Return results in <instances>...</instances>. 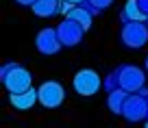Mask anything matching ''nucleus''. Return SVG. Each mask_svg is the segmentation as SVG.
I'll list each match as a JSON object with an SVG mask.
<instances>
[{"instance_id": "nucleus-24", "label": "nucleus", "mask_w": 148, "mask_h": 128, "mask_svg": "<svg viewBox=\"0 0 148 128\" xmlns=\"http://www.w3.org/2000/svg\"><path fill=\"white\" fill-rule=\"evenodd\" d=\"M146 24H148V22H146Z\"/></svg>"}, {"instance_id": "nucleus-11", "label": "nucleus", "mask_w": 148, "mask_h": 128, "mask_svg": "<svg viewBox=\"0 0 148 128\" xmlns=\"http://www.w3.org/2000/svg\"><path fill=\"white\" fill-rule=\"evenodd\" d=\"M122 22H148V18L144 15V11L139 9V2L137 0H126L124 9H122V15H120Z\"/></svg>"}, {"instance_id": "nucleus-6", "label": "nucleus", "mask_w": 148, "mask_h": 128, "mask_svg": "<svg viewBox=\"0 0 148 128\" xmlns=\"http://www.w3.org/2000/svg\"><path fill=\"white\" fill-rule=\"evenodd\" d=\"M122 117L126 122L135 124V122H142V119L148 117V104H146V98H142L139 93H129L124 102V109H122Z\"/></svg>"}, {"instance_id": "nucleus-7", "label": "nucleus", "mask_w": 148, "mask_h": 128, "mask_svg": "<svg viewBox=\"0 0 148 128\" xmlns=\"http://www.w3.org/2000/svg\"><path fill=\"white\" fill-rule=\"evenodd\" d=\"M57 33H59L61 46L72 48V46H76V44H81V39H83V35H85V28L81 26V24H76L74 20L63 18V22L57 26Z\"/></svg>"}, {"instance_id": "nucleus-18", "label": "nucleus", "mask_w": 148, "mask_h": 128, "mask_svg": "<svg viewBox=\"0 0 148 128\" xmlns=\"http://www.w3.org/2000/svg\"><path fill=\"white\" fill-rule=\"evenodd\" d=\"M15 2H18V5H22V7H33L37 0H15Z\"/></svg>"}, {"instance_id": "nucleus-22", "label": "nucleus", "mask_w": 148, "mask_h": 128, "mask_svg": "<svg viewBox=\"0 0 148 128\" xmlns=\"http://www.w3.org/2000/svg\"><path fill=\"white\" fill-rule=\"evenodd\" d=\"M144 128H148V122H146V126H144Z\"/></svg>"}, {"instance_id": "nucleus-21", "label": "nucleus", "mask_w": 148, "mask_h": 128, "mask_svg": "<svg viewBox=\"0 0 148 128\" xmlns=\"http://www.w3.org/2000/svg\"><path fill=\"white\" fill-rule=\"evenodd\" d=\"M144 67H146V72H148V54H146V61H144Z\"/></svg>"}, {"instance_id": "nucleus-4", "label": "nucleus", "mask_w": 148, "mask_h": 128, "mask_svg": "<svg viewBox=\"0 0 148 128\" xmlns=\"http://www.w3.org/2000/svg\"><path fill=\"white\" fill-rule=\"evenodd\" d=\"M120 69V89L129 93H137L139 89H144L146 85V74H144L142 67L137 65H122Z\"/></svg>"}, {"instance_id": "nucleus-10", "label": "nucleus", "mask_w": 148, "mask_h": 128, "mask_svg": "<svg viewBox=\"0 0 148 128\" xmlns=\"http://www.w3.org/2000/svg\"><path fill=\"white\" fill-rule=\"evenodd\" d=\"M31 9L37 18H52L61 13V0H37Z\"/></svg>"}, {"instance_id": "nucleus-9", "label": "nucleus", "mask_w": 148, "mask_h": 128, "mask_svg": "<svg viewBox=\"0 0 148 128\" xmlns=\"http://www.w3.org/2000/svg\"><path fill=\"white\" fill-rule=\"evenodd\" d=\"M9 102L13 109L18 111H28L35 102H39V93H37V89H28V91L24 93H9Z\"/></svg>"}, {"instance_id": "nucleus-12", "label": "nucleus", "mask_w": 148, "mask_h": 128, "mask_svg": "<svg viewBox=\"0 0 148 128\" xmlns=\"http://www.w3.org/2000/svg\"><path fill=\"white\" fill-rule=\"evenodd\" d=\"M126 98H129V91H124V89L111 91L109 98H107V106H109V111H111V113H116V115H122V109H124Z\"/></svg>"}, {"instance_id": "nucleus-2", "label": "nucleus", "mask_w": 148, "mask_h": 128, "mask_svg": "<svg viewBox=\"0 0 148 128\" xmlns=\"http://www.w3.org/2000/svg\"><path fill=\"white\" fill-rule=\"evenodd\" d=\"M120 39L126 48L131 50H139V48L146 46L148 41V24L146 22H126L122 26Z\"/></svg>"}, {"instance_id": "nucleus-14", "label": "nucleus", "mask_w": 148, "mask_h": 128, "mask_svg": "<svg viewBox=\"0 0 148 128\" xmlns=\"http://www.w3.org/2000/svg\"><path fill=\"white\" fill-rule=\"evenodd\" d=\"M102 87L107 89V91H116V89H120V69H113V72L107 76V80H105V85Z\"/></svg>"}, {"instance_id": "nucleus-13", "label": "nucleus", "mask_w": 148, "mask_h": 128, "mask_svg": "<svg viewBox=\"0 0 148 128\" xmlns=\"http://www.w3.org/2000/svg\"><path fill=\"white\" fill-rule=\"evenodd\" d=\"M68 18H70V20H74L76 24H81V26H83L85 31H87V28L92 26V18H94V15L89 13L87 9H83V7L79 5V7H74V9L70 11V15H68Z\"/></svg>"}, {"instance_id": "nucleus-20", "label": "nucleus", "mask_w": 148, "mask_h": 128, "mask_svg": "<svg viewBox=\"0 0 148 128\" xmlns=\"http://www.w3.org/2000/svg\"><path fill=\"white\" fill-rule=\"evenodd\" d=\"M65 2H72V5H83L85 0H65Z\"/></svg>"}, {"instance_id": "nucleus-5", "label": "nucleus", "mask_w": 148, "mask_h": 128, "mask_svg": "<svg viewBox=\"0 0 148 128\" xmlns=\"http://www.w3.org/2000/svg\"><path fill=\"white\" fill-rule=\"evenodd\" d=\"M37 93H39V102H42L46 109H57V106H61L63 100H65V89H63V85H59L57 80L42 82L39 89H37Z\"/></svg>"}, {"instance_id": "nucleus-3", "label": "nucleus", "mask_w": 148, "mask_h": 128, "mask_svg": "<svg viewBox=\"0 0 148 128\" xmlns=\"http://www.w3.org/2000/svg\"><path fill=\"white\" fill-rule=\"evenodd\" d=\"M72 85H74V91L76 93L89 98V96H94V93H98V89H100L105 82L100 80L98 72H94V69H81V72L74 74Z\"/></svg>"}, {"instance_id": "nucleus-19", "label": "nucleus", "mask_w": 148, "mask_h": 128, "mask_svg": "<svg viewBox=\"0 0 148 128\" xmlns=\"http://www.w3.org/2000/svg\"><path fill=\"white\" fill-rule=\"evenodd\" d=\"M137 93H139V96H142V98H148V89H146V87H144V89H139Z\"/></svg>"}, {"instance_id": "nucleus-23", "label": "nucleus", "mask_w": 148, "mask_h": 128, "mask_svg": "<svg viewBox=\"0 0 148 128\" xmlns=\"http://www.w3.org/2000/svg\"><path fill=\"white\" fill-rule=\"evenodd\" d=\"M146 104H148V98H146Z\"/></svg>"}, {"instance_id": "nucleus-17", "label": "nucleus", "mask_w": 148, "mask_h": 128, "mask_svg": "<svg viewBox=\"0 0 148 128\" xmlns=\"http://www.w3.org/2000/svg\"><path fill=\"white\" fill-rule=\"evenodd\" d=\"M137 2H139V9L144 11V15L148 18V0H137Z\"/></svg>"}, {"instance_id": "nucleus-15", "label": "nucleus", "mask_w": 148, "mask_h": 128, "mask_svg": "<svg viewBox=\"0 0 148 128\" xmlns=\"http://www.w3.org/2000/svg\"><path fill=\"white\" fill-rule=\"evenodd\" d=\"M89 2H92L98 11H105L107 7H111V2H113V0H89Z\"/></svg>"}, {"instance_id": "nucleus-1", "label": "nucleus", "mask_w": 148, "mask_h": 128, "mask_svg": "<svg viewBox=\"0 0 148 128\" xmlns=\"http://www.w3.org/2000/svg\"><path fill=\"white\" fill-rule=\"evenodd\" d=\"M0 78H2V85L7 87L9 93H24V91H28V89H31V80H33L31 72L24 69L22 65H18V63L2 65Z\"/></svg>"}, {"instance_id": "nucleus-8", "label": "nucleus", "mask_w": 148, "mask_h": 128, "mask_svg": "<svg viewBox=\"0 0 148 128\" xmlns=\"http://www.w3.org/2000/svg\"><path fill=\"white\" fill-rule=\"evenodd\" d=\"M35 46L42 54H57L59 48H61V39H59L57 28H42V31L37 33Z\"/></svg>"}, {"instance_id": "nucleus-16", "label": "nucleus", "mask_w": 148, "mask_h": 128, "mask_svg": "<svg viewBox=\"0 0 148 128\" xmlns=\"http://www.w3.org/2000/svg\"><path fill=\"white\" fill-rule=\"evenodd\" d=\"M74 7H79V5H72V2H65V0H61V13H63L65 18L70 15V11H72Z\"/></svg>"}]
</instances>
